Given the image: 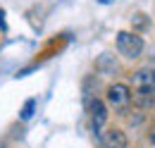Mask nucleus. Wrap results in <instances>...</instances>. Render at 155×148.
<instances>
[{
    "instance_id": "nucleus-1",
    "label": "nucleus",
    "mask_w": 155,
    "mask_h": 148,
    "mask_svg": "<svg viewBox=\"0 0 155 148\" xmlns=\"http://www.w3.org/2000/svg\"><path fill=\"white\" fill-rule=\"evenodd\" d=\"M105 105L115 115H127L129 108H131V89L127 84H122V81L110 84L107 91H105Z\"/></svg>"
},
{
    "instance_id": "nucleus-2",
    "label": "nucleus",
    "mask_w": 155,
    "mask_h": 148,
    "mask_svg": "<svg viewBox=\"0 0 155 148\" xmlns=\"http://www.w3.org/2000/svg\"><path fill=\"white\" fill-rule=\"evenodd\" d=\"M143 38L136 31H117V50L119 55H124L127 60H136L143 53Z\"/></svg>"
},
{
    "instance_id": "nucleus-3",
    "label": "nucleus",
    "mask_w": 155,
    "mask_h": 148,
    "mask_svg": "<svg viewBox=\"0 0 155 148\" xmlns=\"http://www.w3.org/2000/svg\"><path fill=\"white\" fill-rule=\"evenodd\" d=\"M88 117H91V129L98 136L103 131V127H105V122H107V105H105V100L91 98L88 100Z\"/></svg>"
},
{
    "instance_id": "nucleus-4",
    "label": "nucleus",
    "mask_w": 155,
    "mask_h": 148,
    "mask_svg": "<svg viewBox=\"0 0 155 148\" xmlns=\"http://www.w3.org/2000/svg\"><path fill=\"white\" fill-rule=\"evenodd\" d=\"M98 146L100 148H127L129 146V139H127V134L122 129H103L98 134Z\"/></svg>"
},
{
    "instance_id": "nucleus-5",
    "label": "nucleus",
    "mask_w": 155,
    "mask_h": 148,
    "mask_svg": "<svg viewBox=\"0 0 155 148\" xmlns=\"http://www.w3.org/2000/svg\"><path fill=\"white\" fill-rule=\"evenodd\" d=\"M131 103L141 110H153L155 108V89H134Z\"/></svg>"
},
{
    "instance_id": "nucleus-6",
    "label": "nucleus",
    "mask_w": 155,
    "mask_h": 148,
    "mask_svg": "<svg viewBox=\"0 0 155 148\" xmlns=\"http://www.w3.org/2000/svg\"><path fill=\"white\" fill-rule=\"evenodd\" d=\"M96 67L100 69V72H105V74L117 72V62L112 60V55H107V53H105V55H103V57H100V60L96 62Z\"/></svg>"
},
{
    "instance_id": "nucleus-7",
    "label": "nucleus",
    "mask_w": 155,
    "mask_h": 148,
    "mask_svg": "<svg viewBox=\"0 0 155 148\" xmlns=\"http://www.w3.org/2000/svg\"><path fill=\"white\" fill-rule=\"evenodd\" d=\"M34 108H36V98H29V100L24 103V108H21L19 117H21V119H29V117L34 115Z\"/></svg>"
},
{
    "instance_id": "nucleus-8",
    "label": "nucleus",
    "mask_w": 155,
    "mask_h": 148,
    "mask_svg": "<svg viewBox=\"0 0 155 148\" xmlns=\"http://www.w3.org/2000/svg\"><path fill=\"white\" fill-rule=\"evenodd\" d=\"M150 141H155V119H153V127H150Z\"/></svg>"
},
{
    "instance_id": "nucleus-9",
    "label": "nucleus",
    "mask_w": 155,
    "mask_h": 148,
    "mask_svg": "<svg viewBox=\"0 0 155 148\" xmlns=\"http://www.w3.org/2000/svg\"><path fill=\"white\" fill-rule=\"evenodd\" d=\"M98 2H100V5H110L112 0H98Z\"/></svg>"
}]
</instances>
